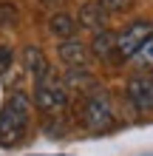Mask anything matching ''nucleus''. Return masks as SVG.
<instances>
[{
	"label": "nucleus",
	"mask_w": 153,
	"mask_h": 156,
	"mask_svg": "<svg viewBox=\"0 0 153 156\" xmlns=\"http://www.w3.org/2000/svg\"><path fill=\"white\" fill-rule=\"evenodd\" d=\"M29 116H31L29 97L23 91L9 94V99L3 102V111H0V145L3 148H12L23 139L26 128H29Z\"/></svg>",
	"instance_id": "obj_1"
},
{
	"label": "nucleus",
	"mask_w": 153,
	"mask_h": 156,
	"mask_svg": "<svg viewBox=\"0 0 153 156\" xmlns=\"http://www.w3.org/2000/svg\"><path fill=\"white\" fill-rule=\"evenodd\" d=\"M34 102H37L43 111H57L68 102V91H65V82H62L54 71H48L43 80L34 82Z\"/></svg>",
	"instance_id": "obj_2"
},
{
	"label": "nucleus",
	"mask_w": 153,
	"mask_h": 156,
	"mask_svg": "<svg viewBox=\"0 0 153 156\" xmlns=\"http://www.w3.org/2000/svg\"><path fill=\"white\" fill-rule=\"evenodd\" d=\"M82 119H85V125L91 128V131L102 133L105 128L111 125V119H113V105H111V97H108L105 91H99V88H96L94 94L88 97V102H85Z\"/></svg>",
	"instance_id": "obj_3"
},
{
	"label": "nucleus",
	"mask_w": 153,
	"mask_h": 156,
	"mask_svg": "<svg viewBox=\"0 0 153 156\" xmlns=\"http://www.w3.org/2000/svg\"><path fill=\"white\" fill-rule=\"evenodd\" d=\"M148 37H153V26L145 23V20H136V23L125 26V29L116 34V51H119L122 57H133Z\"/></svg>",
	"instance_id": "obj_4"
},
{
	"label": "nucleus",
	"mask_w": 153,
	"mask_h": 156,
	"mask_svg": "<svg viewBox=\"0 0 153 156\" xmlns=\"http://www.w3.org/2000/svg\"><path fill=\"white\" fill-rule=\"evenodd\" d=\"M128 99L142 114H153V74H139L128 82Z\"/></svg>",
	"instance_id": "obj_5"
},
{
	"label": "nucleus",
	"mask_w": 153,
	"mask_h": 156,
	"mask_svg": "<svg viewBox=\"0 0 153 156\" xmlns=\"http://www.w3.org/2000/svg\"><path fill=\"white\" fill-rule=\"evenodd\" d=\"M57 54H60L62 62H68V66H74V68L85 66V60H88V48H85L82 43H77V40H62L60 48H57Z\"/></svg>",
	"instance_id": "obj_6"
},
{
	"label": "nucleus",
	"mask_w": 153,
	"mask_h": 156,
	"mask_svg": "<svg viewBox=\"0 0 153 156\" xmlns=\"http://www.w3.org/2000/svg\"><path fill=\"white\" fill-rule=\"evenodd\" d=\"M23 62H26V68H29V74L34 77V82H37V80H43V77H46L48 71H51V68H48L46 54H43L40 48H34V45L23 51Z\"/></svg>",
	"instance_id": "obj_7"
},
{
	"label": "nucleus",
	"mask_w": 153,
	"mask_h": 156,
	"mask_svg": "<svg viewBox=\"0 0 153 156\" xmlns=\"http://www.w3.org/2000/svg\"><path fill=\"white\" fill-rule=\"evenodd\" d=\"M79 20H82L85 29H91V31H102V29H105V23H108V14L99 9V3H88V6H82V12H79Z\"/></svg>",
	"instance_id": "obj_8"
},
{
	"label": "nucleus",
	"mask_w": 153,
	"mask_h": 156,
	"mask_svg": "<svg viewBox=\"0 0 153 156\" xmlns=\"http://www.w3.org/2000/svg\"><path fill=\"white\" fill-rule=\"evenodd\" d=\"M48 31L54 37H62V40H71L77 34V20L71 14H54L48 20Z\"/></svg>",
	"instance_id": "obj_9"
},
{
	"label": "nucleus",
	"mask_w": 153,
	"mask_h": 156,
	"mask_svg": "<svg viewBox=\"0 0 153 156\" xmlns=\"http://www.w3.org/2000/svg\"><path fill=\"white\" fill-rule=\"evenodd\" d=\"M113 48H116V34L108 31V29L96 31V37H94V43H91V51L96 54V57H99V60H108Z\"/></svg>",
	"instance_id": "obj_10"
},
{
	"label": "nucleus",
	"mask_w": 153,
	"mask_h": 156,
	"mask_svg": "<svg viewBox=\"0 0 153 156\" xmlns=\"http://www.w3.org/2000/svg\"><path fill=\"white\" fill-rule=\"evenodd\" d=\"M65 80H68L74 88H94V80L88 77V71H68ZM94 91H96V88H94Z\"/></svg>",
	"instance_id": "obj_11"
},
{
	"label": "nucleus",
	"mask_w": 153,
	"mask_h": 156,
	"mask_svg": "<svg viewBox=\"0 0 153 156\" xmlns=\"http://www.w3.org/2000/svg\"><path fill=\"white\" fill-rule=\"evenodd\" d=\"M133 60L142 62V66H153V37H148L145 43L139 45V51L133 54Z\"/></svg>",
	"instance_id": "obj_12"
},
{
	"label": "nucleus",
	"mask_w": 153,
	"mask_h": 156,
	"mask_svg": "<svg viewBox=\"0 0 153 156\" xmlns=\"http://www.w3.org/2000/svg\"><path fill=\"white\" fill-rule=\"evenodd\" d=\"M133 3V0H99V9L105 14H119V12H125Z\"/></svg>",
	"instance_id": "obj_13"
},
{
	"label": "nucleus",
	"mask_w": 153,
	"mask_h": 156,
	"mask_svg": "<svg viewBox=\"0 0 153 156\" xmlns=\"http://www.w3.org/2000/svg\"><path fill=\"white\" fill-rule=\"evenodd\" d=\"M14 20H17L14 9L9 3H0V26H14Z\"/></svg>",
	"instance_id": "obj_14"
},
{
	"label": "nucleus",
	"mask_w": 153,
	"mask_h": 156,
	"mask_svg": "<svg viewBox=\"0 0 153 156\" xmlns=\"http://www.w3.org/2000/svg\"><path fill=\"white\" fill-rule=\"evenodd\" d=\"M9 66H12V51H9L6 45H0V74H3Z\"/></svg>",
	"instance_id": "obj_15"
},
{
	"label": "nucleus",
	"mask_w": 153,
	"mask_h": 156,
	"mask_svg": "<svg viewBox=\"0 0 153 156\" xmlns=\"http://www.w3.org/2000/svg\"><path fill=\"white\" fill-rule=\"evenodd\" d=\"M46 6H57V3H62V0H43Z\"/></svg>",
	"instance_id": "obj_16"
}]
</instances>
